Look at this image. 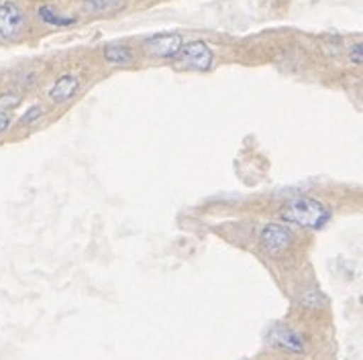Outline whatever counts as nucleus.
I'll use <instances>...</instances> for the list:
<instances>
[{"instance_id":"f03ea898","label":"nucleus","mask_w":363,"mask_h":360,"mask_svg":"<svg viewBox=\"0 0 363 360\" xmlns=\"http://www.w3.org/2000/svg\"><path fill=\"white\" fill-rule=\"evenodd\" d=\"M27 31V17L17 2H2L0 4V39L18 41Z\"/></svg>"},{"instance_id":"9d476101","label":"nucleus","mask_w":363,"mask_h":360,"mask_svg":"<svg viewBox=\"0 0 363 360\" xmlns=\"http://www.w3.org/2000/svg\"><path fill=\"white\" fill-rule=\"evenodd\" d=\"M125 4V0H86V6L94 13H115Z\"/></svg>"},{"instance_id":"2eb2a0df","label":"nucleus","mask_w":363,"mask_h":360,"mask_svg":"<svg viewBox=\"0 0 363 360\" xmlns=\"http://www.w3.org/2000/svg\"><path fill=\"white\" fill-rule=\"evenodd\" d=\"M9 127H11V115L0 108V134L9 131Z\"/></svg>"},{"instance_id":"ddd939ff","label":"nucleus","mask_w":363,"mask_h":360,"mask_svg":"<svg viewBox=\"0 0 363 360\" xmlns=\"http://www.w3.org/2000/svg\"><path fill=\"white\" fill-rule=\"evenodd\" d=\"M21 96L15 94V92H2L0 94V108L2 110H11V108H17L18 104H21Z\"/></svg>"},{"instance_id":"1a4fd4ad","label":"nucleus","mask_w":363,"mask_h":360,"mask_svg":"<svg viewBox=\"0 0 363 360\" xmlns=\"http://www.w3.org/2000/svg\"><path fill=\"white\" fill-rule=\"evenodd\" d=\"M104 59L113 66H129L133 62V53L125 45H106L104 50Z\"/></svg>"},{"instance_id":"39448f33","label":"nucleus","mask_w":363,"mask_h":360,"mask_svg":"<svg viewBox=\"0 0 363 360\" xmlns=\"http://www.w3.org/2000/svg\"><path fill=\"white\" fill-rule=\"evenodd\" d=\"M265 342L269 346L280 348V350H286V352H294V354L304 352V348H306L304 338L298 334L296 330H292L290 326H284V324H276V326L269 327L267 334H265Z\"/></svg>"},{"instance_id":"4468645a","label":"nucleus","mask_w":363,"mask_h":360,"mask_svg":"<svg viewBox=\"0 0 363 360\" xmlns=\"http://www.w3.org/2000/svg\"><path fill=\"white\" fill-rule=\"evenodd\" d=\"M349 64H351V66H362L363 64L362 41H357L355 45H351V47H349Z\"/></svg>"},{"instance_id":"423d86ee","label":"nucleus","mask_w":363,"mask_h":360,"mask_svg":"<svg viewBox=\"0 0 363 360\" xmlns=\"http://www.w3.org/2000/svg\"><path fill=\"white\" fill-rule=\"evenodd\" d=\"M184 39L180 33H157L145 39V50L149 55L160 57V59H169L180 53Z\"/></svg>"},{"instance_id":"f8f14e48","label":"nucleus","mask_w":363,"mask_h":360,"mask_svg":"<svg viewBox=\"0 0 363 360\" xmlns=\"http://www.w3.org/2000/svg\"><path fill=\"white\" fill-rule=\"evenodd\" d=\"M300 303H302L304 308H308V310H318V308L325 303V295L320 294V291H304Z\"/></svg>"},{"instance_id":"7ed1b4c3","label":"nucleus","mask_w":363,"mask_h":360,"mask_svg":"<svg viewBox=\"0 0 363 360\" xmlns=\"http://www.w3.org/2000/svg\"><path fill=\"white\" fill-rule=\"evenodd\" d=\"M178 64L188 69H196V71H206L213 66L215 53L211 50V45L206 41H190L188 45H182L180 53L176 55Z\"/></svg>"},{"instance_id":"6e6552de","label":"nucleus","mask_w":363,"mask_h":360,"mask_svg":"<svg viewBox=\"0 0 363 360\" xmlns=\"http://www.w3.org/2000/svg\"><path fill=\"white\" fill-rule=\"evenodd\" d=\"M37 17L41 18L45 25H51V27H69V25H76L78 23L76 17H64V15L55 13L50 4H41L37 8Z\"/></svg>"},{"instance_id":"f257e3e1","label":"nucleus","mask_w":363,"mask_h":360,"mask_svg":"<svg viewBox=\"0 0 363 360\" xmlns=\"http://www.w3.org/2000/svg\"><path fill=\"white\" fill-rule=\"evenodd\" d=\"M286 224H294L300 228L323 230L330 220V210L318 199L308 196L288 199L278 212Z\"/></svg>"},{"instance_id":"0eeeda50","label":"nucleus","mask_w":363,"mask_h":360,"mask_svg":"<svg viewBox=\"0 0 363 360\" xmlns=\"http://www.w3.org/2000/svg\"><path fill=\"white\" fill-rule=\"evenodd\" d=\"M78 90H80V78L76 74H64L50 88V98L55 104H64L74 98Z\"/></svg>"},{"instance_id":"20e7f679","label":"nucleus","mask_w":363,"mask_h":360,"mask_svg":"<svg viewBox=\"0 0 363 360\" xmlns=\"http://www.w3.org/2000/svg\"><path fill=\"white\" fill-rule=\"evenodd\" d=\"M294 243V232L284 224H267L259 232V246L267 255H280Z\"/></svg>"},{"instance_id":"9b49d317","label":"nucleus","mask_w":363,"mask_h":360,"mask_svg":"<svg viewBox=\"0 0 363 360\" xmlns=\"http://www.w3.org/2000/svg\"><path fill=\"white\" fill-rule=\"evenodd\" d=\"M43 116H45V108L41 104H33V106H29V110L25 115L18 118V124L21 127H31L37 120H41Z\"/></svg>"}]
</instances>
